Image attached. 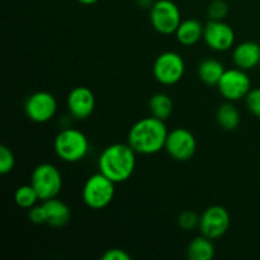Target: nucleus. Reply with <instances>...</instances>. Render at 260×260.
<instances>
[{
  "mask_svg": "<svg viewBox=\"0 0 260 260\" xmlns=\"http://www.w3.org/2000/svg\"><path fill=\"white\" fill-rule=\"evenodd\" d=\"M15 167L14 152L5 145H0V174L5 175L13 172Z\"/></svg>",
  "mask_w": 260,
  "mask_h": 260,
  "instance_id": "22",
  "label": "nucleus"
},
{
  "mask_svg": "<svg viewBox=\"0 0 260 260\" xmlns=\"http://www.w3.org/2000/svg\"><path fill=\"white\" fill-rule=\"evenodd\" d=\"M38 201H40V197H38L37 192H36V189L30 183L18 187L14 193L15 205L20 208H24V210L32 208L33 206H36Z\"/></svg>",
  "mask_w": 260,
  "mask_h": 260,
  "instance_id": "21",
  "label": "nucleus"
},
{
  "mask_svg": "<svg viewBox=\"0 0 260 260\" xmlns=\"http://www.w3.org/2000/svg\"><path fill=\"white\" fill-rule=\"evenodd\" d=\"M203 40L211 50L223 52L234 47L235 32L233 27L223 20H211L205 25Z\"/></svg>",
  "mask_w": 260,
  "mask_h": 260,
  "instance_id": "12",
  "label": "nucleus"
},
{
  "mask_svg": "<svg viewBox=\"0 0 260 260\" xmlns=\"http://www.w3.org/2000/svg\"><path fill=\"white\" fill-rule=\"evenodd\" d=\"M137 152L129 144H112L102 151L98 169L116 184L128 180L136 169Z\"/></svg>",
  "mask_w": 260,
  "mask_h": 260,
  "instance_id": "2",
  "label": "nucleus"
},
{
  "mask_svg": "<svg viewBox=\"0 0 260 260\" xmlns=\"http://www.w3.org/2000/svg\"><path fill=\"white\" fill-rule=\"evenodd\" d=\"M46 213V225L55 229H61L68 225L71 220V210L63 201L57 197L42 201Z\"/></svg>",
  "mask_w": 260,
  "mask_h": 260,
  "instance_id": "15",
  "label": "nucleus"
},
{
  "mask_svg": "<svg viewBox=\"0 0 260 260\" xmlns=\"http://www.w3.org/2000/svg\"><path fill=\"white\" fill-rule=\"evenodd\" d=\"M152 74L161 85H175L185 74L184 58L175 51H165L155 58Z\"/></svg>",
  "mask_w": 260,
  "mask_h": 260,
  "instance_id": "6",
  "label": "nucleus"
},
{
  "mask_svg": "<svg viewBox=\"0 0 260 260\" xmlns=\"http://www.w3.org/2000/svg\"><path fill=\"white\" fill-rule=\"evenodd\" d=\"M230 213L220 205L210 206L200 216V233L211 240H217L228 233L230 228Z\"/></svg>",
  "mask_w": 260,
  "mask_h": 260,
  "instance_id": "9",
  "label": "nucleus"
},
{
  "mask_svg": "<svg viewBox=\"0 0 260 260\" xmlns=\"http://www.w3.org/2000/svg\"><path fill=\"white\" fill-rule=\"evenodd\" d=\"M149 108L151 112V116L162 119V121H167L174 111V103L168 94L156 93L150 98Z\"/></svg>",
  "mask_w": 260,
  "mask_h": 260,
  "instance_id": "20",
  "label": "nucleus"
},
{
  "mask_svg": "<svg viewBox=\"0 0 260 260\" xmlns=\"http://www.w3.org/2000/svg\"><path fill=\"white\" fill-rule=\"evenodd\" d=\"M165 151L177 161H188L197 151V140L189 129L177 127L168 134Z\"/></svg>",
  "mask_w": 260,
  "mask_h": 260,
  "instance_id": "10",
  "label": "nucleus"
},
{
  "mask_svg": "<svg viewBox=\"0 0 260 260\" xmlns=\"http://www.w3.org/2000/svg\"><path fill=\"white\" fill-rule=\"evenodd\" d=\"M259 66H260V65H259Z\"/></svg>",
  "mask_w": 260,
  "mask_h": 260,
  "instance_id": "30",
  "label": "nucleus"
},
{
  "mask_svg": "<svg viewBox=\"0 0 260 260\" xmlns=\"http://www.w3.org/2000/svg\"><path fill=\"white\" fill-rule=\"evenodd\" d=\"M78 2L83 5H93L95 3H98L99 0H78Z\"/></svg>",
  "mask_w": 260,
  "mask_h": 260,
  "instance_id": "29",
  "label": "nucleus"
},
{
  "mask_svg": "<svg viewBox=\"0 0 260 260\" xmlns=\"http://www.w3.org/2000/svg\"><path fill=\"white\" fill-rule=\"evenodd\" d=\"M53 150L58 159L65 162H78L85 159L89 152V140L80 129L63 128L56 135Z\"/></svg>",
  "mask_w": 260,
  "mask_h": 260,
  "instance_id": "3",
  "label": "nucleus"
},
{
  "mask_svg": "<svg viewBox=\"0 0 260 260\" xmlns=\"http://www.w3.org/2000/svg\"><path fill=\"white\" fill-rule=\"evenodd\" d=\"M57 107V101L53 94L41 90L28 96L24 104V112L35 123H46L55 117Z\"/></svg>",
  "mask_w": 260,
  "mask_h": 260,
  "instance_id": "11",
  "label": "nucleus"
},
{
  "mask_svg": "<svg viewBox=\"0 0 260 260\" xmlns=\"http://www.w3.org/2000/svg\"><path fill=\"white\" fill-rule=\"evenodd\" d=\"M28 218L35 225H46V213L43 210V206H33L28 210Z\"/></svg>",
  "mask_w": 260,
  "mask_h": 260,
  "instance_id": "26",
  "label": "nucleus"
},
{
  "mask_svg": "<svg viewBox=\"0 0 260 260\" xmlns=\"http://www.w3.org/2000/svg\"><path fill=\"white\" fill-rule=\"evenodd\" d=\"M225 66L216 58H206L198 65V78L208 86H217L225 73Z\"/></svg>",
  "mask_w": 260,
  "mask_h": 260,
  "instance_id": "17",
  "label": "nucleus"
},
{
  "mask_svg": "<svg viewBox=\"0 0 260 260\" xmlns=\"http://www.w3.org/2000/svg\"><path fill=\"white\" fill-rule=\"evenodd\" d=\"M203 33H205V27L202 23L200 20L189 18V19L182 20L174 35L180 45L189 47L202 40Z\"/></svg>",
  "mask_w": 260,
  "mask_h": 260,
  "instance_id": "16",
  "label": "nucleus"
},
{
  "mask_svg": "<svg viewBox=\"0 0 260 260\" xmlns=\"http://www.w3.org/2000/svg\"><path fill=\"white\" fill-rule=\"evenodd\" d=\"M246 108L253 116L260 118V88L251 89L245 96Z\"/></svg>",
  "mask_w": 260,
  "mask_h": 260,
  "instance_id": "25",
  "label": "nucleus"
},
{
  "mask_svg": "<svg viewBox=\"0 0 260 260\" xmlns=\"http://www.w3.org/2000/svg\"><path fill=\"white\" fill-rule=\"evenodd\" d=\"M233 61L241 70H253L260 65V45L254 41L241 42L234 48Z\"/></svg>",
  "mask_w": 260,
  "mask_h": 260,
  "instance_id": "14",
  "label": "nucleus"
},
{
  "mask_svg": "<svg viewBox=\"0 0 260 260\" xmlns=\"http://www.w3.org/2000/svg\"><path fill=\"white\" fill-rule=\"evenodd\" d=\"M169 131L165 121L156 117H145L132 124L127 136L129 146L140 155H155L165 149Z\"/></svg>",
  "mask_w": 260,
  "mask_h": 260,
  "instance_id": "1",
  "label": "nucleus"
},
{
  "mask_svg": "<svg viewBox=\"0 0 260 260\" xmlns=\"http://www.w3.org/2000/svg\"><path fill=\"white\" fill-rule=\"evenodd\" d=\"M66 106L73 118L84 121L89 118L95 109V95L88 86H75L66 98Z\"/></svg>",
  "mask_w": 260,
  "mask_h": 260,
  "instance_id": "13",
  "label": "nucleus"
},
{
  "mask_svg": "<svg viewBox=\"0 0 260 260\" xmlns=\"http://www.w3.org/2000/svg\"><path fill=\"white\" fill-rule=\"evenodd\" d=\"M116 194V183L101 172L90 175L84 183L81 197L86 207L91 210H104L113 201Z\"/></svg>",
  "mask_w": 260,
  "mask_h": 260,
  "instance_id": "4",
  "label": "nucleus"
},
{
  "mask_svg": "<svg viewBox=\"0 0 260 260\" xmlns=\"http://www.w3.org/2000/svg\"><path fill=\"white\" fill-rule=\"evenodd\" d=\"M155 0H137V4H139V7L141 8H151L152 5H154Z\"/></svg>",
  "mask_w": 260,
  "mask_h": 260,
  "instance_id": "28",
  "label": "nucleus"
},
{
  "mask_svg": "<svg viewBox=\"0 0 260 260\" xmlns=\"http://www.w3.org/2000/svg\"><path fill=\"white\" fill-rule=\"evenodd\" d=\"M229 13L228 3L223 0H213L210 3L207 14L211 20H223Z\"/></svg>",
  "mask_w": 260,
  "mask_h": 260,
  "instance_id": "23",
  "label": "nucleus"
},
{
  "mask_svg": "<svg viewBox=\"0 0 260 260\" xmlns=\"http://www.w3.org/2000/svg\"><path fill=\"white\" fill-rule=\"evenodd\" d=\"M218 93L228 102H238L245 98L251 90V81L248 73L239 68L225 70L217 84Z\"/></svg>",
  "mask_w": 260,
  "mask_h": 260,
  "instance_id": "8",
  "label": "nucleus"
},
{
  "mask_svg": "<svg viewBox=\"0 0 260 260\" xmlns=\"http://www.w3.org/2000/svg\"><path fill=\"white\" fill-rule=\"evenodd\" d=\"M150 22L160 35H173L182 23L179 7L173 0H156L150 8Z\"/></svg>",
  "mask_w": 260,
  "mask_h": 260,
  "instance_id": "7",
  "label": "nucleus"
},
{
  "mask_svg": "<svg viewBox=\"0 0 260 260\" xmlns=\"http://www.w3.org/2000/svg\"><path fill=\"white\" fill-rule=\"evenodd\" d=\"M102 260H131V255L123 249L112 248L102 255Z\"/></svg>",
  "mask_w": 260,
  "mask_h": 260,
  "instance_id": "27",
  "label": "nucleus"
},
{
  "mask_svg": "<svg viewBox=\"0 0 260 260\" xmlns=\"http://www.w3.org/2000/svg\"><path fill=\"white\" fill-rule=\"evenodd\" d=\"M30 184L37 192L40 201H47L60 194L62 189V175L51 162H42L33 169Z\"/></svg>",
  "mask_w": 260,
  "mask_h": 260,
  "instance_id": "5",
  "label": "nucleus"
},
{
  "mask_svg": "<svg viewBox=\"0 0 260 260\" xmlns=\"http://www.w3.org/2000/svg\"><path fill=\"white\" fill-rule=\"evenodd\" d=\"M187 255L189 260H211L215 256L213 241L201 234L189 243Z\"/></svg>",
  "mask_w": 260,
  "mask_h": 260,
  "instance_id": "19",
  "label": "nucleus"
},
{
  "mask_svg": "<svg viewBox=\"0 0 260 260\" xmlns=\"http://www.w3.org/2000/svg\"><path fill=\"white\" fill-rule=\"evenodd\" d=\"M178 226L184 231H190L198 228L200 225V216L196 215L193 211H184L178 216Z\"/></svg>",
  "mask_w": 260,
  "mask_h": 260,
  "instance_id": "24",
  "label": "nucleus"
},
{
  "mask_svg": "<svg viewBox=\"0 0 260 260\" xmlns=\"http://www.w3.org/2000/svg\"><path fill=\"white\" fill-rule=\"evenodd\" d=\"M216 121L223 131H235L238 128L241 121V116L234 102L226 101V103L218 107L217 112H216Z\"/></svg>",
  "mask_w": 260,
  "mask_h": 260,
  "instance_id": "18",
  "label": "nucleus"
}]
</instances>
